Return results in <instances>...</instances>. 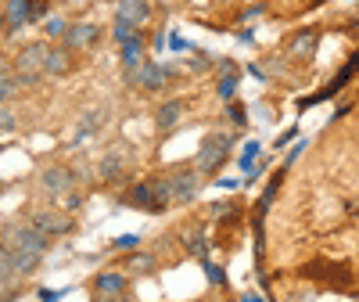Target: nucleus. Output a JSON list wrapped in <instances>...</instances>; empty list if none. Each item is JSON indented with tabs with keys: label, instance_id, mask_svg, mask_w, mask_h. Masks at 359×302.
<instances>
[{
	"label": "nucleus",
	"instance_id": "9",
	"mask_svg": "<svg viewBox=\"0 0 359 302\" xmlns=\"http://www.w3.org/2000/svg\"><path fill=\"white\" fill-rule=\"evenodd\" d=\"M72 65H76V54H72L69 47H62V44H50V47H47V58H43V76L62 79V76H69V72H72Z\"/></svg>",
	"mask_w": 359,
	"mask_h": 302
},
{
	"label": "nucleus",
	"instance_id": "13",
	"mask_svg": "<svg viewBox=\"0 0 359 302\" xmlns=\"http://www.w3.org/2000/svg\"><path fill=\"white\" fill-rule=\"evenodd\" d=\"M126 274H118V270H104V274L94 277V291L97 295H123L126 291Z\"/></svg>",
	"mask_w": 359,
	"mask_h": 302
},
{
	"label": "nucleus",
	"instance_id": "3",
	"mask_svg": "<svg viewBox=\"0 0 359 302\" xmlns=\"http://www.w3.org/2000/svg\"><path fill=\"white\" fill-rule=\"evenodd\" d=\"M169 79H172V69L162 65V62H140L137 69H126V83L147 90V94H155V90H165Z\"/></svg>",
	"mask_w": 359,
	"mask_h": 302
},
{
	"label": "nucleus",
	"instance_id": "18",
	"mask_svg": "<svg viewBox=\"0 0 359 302\" xmlns=\"http://www.w3.org/2000/svg\"><path fill=\"white\" fill-rule=\"evenodd\" d=\"M151 198H155V213H162L165 205H172V188H169V176H151Z\"/></svg>",
	"mask_w": 359,
	"mask_h": 302
},
{
	"label": "nucleus",
	"instance_id": "40",
	"mask_svg": "<svg viewBox=\"0 0 359 302\" xmlns=\"http://www.w3.org/2000/svg\"><path fill=\"white\" fill-rule=\"evenodd\" d=\"M0 37H4V11H0Z\"/></svg>",
	"mask_w": 359,
	"mask_h": 302
},
{
	"label": "nucleus",
	"instance_id": "28",
	"mask_svg": "<svg viewBox=\"0 0 359 302\" xmlns=\"http://www.w3.org/2000/svg\"><path fill=\"white\" fill-rule=\"evenodd\" d=\"M15 94H18V86H15V72H11V76H0V105H8Z\"/></svg>",
	"mask_w": 359,
	"mask_h": 302
},
{
	"label": "nucleus",
	"instance_id": "24",
	"mask_svg": "<svg viewBox=\"0 0 359 302\" xmlns=\"http://www.w3.org/2000/svg\"><path fill=\"white\" fill-rule=\"evenodd\" d=\"M65 29H69V22H65L62 15H47V18H43V33H47L50 40H62Z\"/></svg>",
	"mask_w": 359,
	"mask_h": 302
},
{
	"label": "nucleus",
	"instance_id": "8",
	"mask_svg": "<svg viewBox=\"0 0 359 302\" xmlns=\"http://www.w3.org/2000/svg\"><path fill=\"white\" fill-rule=\"evenodd\" d=\"M97 40H101V29H97L94 22H76V25H69V29H65L62 47H69V51L76 54V51H90Z\"/></svg>",
	"mask_w": 359,
	"mask_h": 302
},
{
	"label": "nucleus",
	"instance_id": "36",
	"mask_svg": "<svg viewBox=\"0 0 359 302\" xmlns=\"http://www.w3.org/2000/svg\"><path fill=\"white\" fill-rule=\"evenodd\" d=\"M62 291H50V288H40V302H57Z\"/></svg>",
	"mask_w": 359,
	"mask_h": 302
},
{
	"label": "nucleus",
	"instance_id": "19",
	"mask_svg": "<svg viewBox=\"0 0 359 302\" xmlns=\"http://www.w3.org/2000/svg\"><path fill=\"white\" fill-rule=\"evenodd\" d=\"M104 123V108H94V112H86L83 115V123H79V130H76V144L79 140H86L90 133H97V126Z\"/></svg>",
	"mask_w": 359,
	"mask_h": 302
},
{
	"label": "nucleus",
	"instance_id": "34",
	"mask_svg": "<svg viewBox=\"0 0 359 302\" xmlns=\"http://www.w3.org/2000/svg\"><path fill=\"white\" fill-rule=\"evenodd\" d=\"M262 11H266L262 4H252V8H245V11H241V22H252V18H259Z\"/></svg>",
	"mask_w": 359,
	"mask_h": 302
},
{
	"label": "nucleus",
	"instance_id": "7",
	"mask_svg": "<svg viewBox=\"0 0 359 302\" xmlns=\"http://www.w3.org/2000/svg\"><path fill=\"white\" fill-rule=\"evenodd\" d=\"M29 223H33L43 237H62V234H72V216L65 213H54V209H36L33 216H29Z\"/></svg>",
	"mask_w": 359,
	"mask_h": 302
},
{
	"label": "nucleus",
	"instance_id": "39",
	"mask_svg": "<svg viewBox=\"0 0 359 302\" xmlns=\"http://www.w3.org/2000/svg\"><path fill=\"white\" fill-rule=\"evenodd\" d=\"M0 76H11V65L8 62H0Z\"/></svg>",
	"mask_w": 359,
	"mask_h": 302
},
{
	"label": "nucleus",
	"instance_id": "38",
	"mask_svg": "<svg viewBox=\"0 0 359 302\" xmlns=\"http://www.w3.org/2000/svg\"><path fill=\"white\" fill-rule=\"evenodd\" d=\"M241 302H262V295H255V291H248V295H245Z\"/></svg>",
	"mask_w": 359,
	"mask_h": 302
},
{
	"label": "nucleus",
	"instance_id": "17",
	"mask_svg": "<svg viewBox=\"0 0 359 302\" xmlns=\"http://www.w3.org/2000/svg\"><path fill=\"white\" fill-rule=\"evenodd\" d=\"M40 263H43V256H36V252H11V266H15V274H18V277L36 274Z\"/></svg>",
	"mask_w": 359,
	"mask_h": 302
},
{
	"label": "nucleus",
	"instance_id": "2",
	"mask_svg": "<svg viewBox=\"0 0 359 302\" xmlns=\"http://www.w3.org/2000/svg\"><path fill=\"white\" fill-rule=\"evenodd\" d=\"M230 144H233L230 133H208V137L201 140V147H198L194 169H198L201 176H205V173H216V169L226 162V155H230Z\"/></svg>",
	"mask_w": 359,
	"mask_h": 302
},
{
	"label": "nucleus",
	"instance_id": "31",
	"mask_svg": "<svg viewBox=\"0 0 359 302\" xmlns=\"http://www.w3.org/2000/svg\"><path fill=\"white\" fill-rule=\"evenodd\" d=\"M255 159H259V144L252 140V144H245V155H241V169H248V173H252Z\"/></svg>",
	"mask_w": 359,
	"mask_h": 302
},
{
	"label": "nucleus",
	"instance_id": "37",
	"mask_svg": "<svg viewBox=\"0 0 359 302\" xmlns=\"http://www.w3.org/2000/svg\"><path fill=\"white\" fill-rule=\"evenodd\" d=\"M94 302H130V298H126V291H123V295H97Z\"/></svg>",
	"mask_w": 359,
	"mask_h": 302
},
{
	"label": "nucleus",
	"instance_id": "1",
	"mask_svg": "<svg viewBox=\"0 0 359 302\" xmlns=\"http://www.w3.org/2000/svg\"><path fill=\"white\" fill-rule=\"evenodd\" d=\"M0 241L11 249V252H36V256H47L50 249V237H43L33 223H8L0 230Z\"/></svg>",
	"mask_w": 359,
	"mask_h": 302
},
{
	"label": "nucleus",
	"instance_id": "12",
	"mask_svg": "<svg viewBox=\"0 0 359 302\" xmlns=\"http://www.w3.org/2000/svg\"><path fill=\"white\" fill-rule=\"evenodd\" d=\"M144 51H147V44H144V33L137 29V37H130L126 44H118V54H123V69H137V65L144 62Z\"/></svg>",
	"mask_w": 359,
	"mask_h": 302
},
{
	"label": "nucleus",
	"instance_id": "20",
	"mask_svg": "<svg viewBox=\"0 0 359 302\" xmlns=\"http://www.w3.org/2000/svg\"><path fill=\"white\" fill-rule=\"evenodd\" d=\"M18 281V274H15V266H11V249L0 241V288H11Z\"/></svg>",
	"mask_w": 359,
	"mask_h": 302
},
{
	"label": "nucleus",
	"instance_id": "29",
	"mask_svg": "<svg viewBox=\"0 0 359 302\" xmlns=\"http://www.w3.org/2000/svg\"><path fill=\"white\" fill-rule=\"evenodd\" d=\"M15 126H18V115L8 105H0V133H11Z\"/></svg>",
	"mask_w": 359,
	"mask_h": 302
},
{
	"label": "nucleus",
	"instance_id": "27",
	"mask_svg": "<svg viewBox=\"0 0 359 302\" xmlns=\"http://www.w3.org/2000/svg\"><path fill=\"white\" fill-rule=\"evenodd\" d=\"M216 94H219L223 101H233V94H237V76H219Z\"/></svg>",
	"mask_w": 359,
	"mask_h": 302
},
{
	"label": "nucleus",
	"instance_id": "16",
	"mask_svg": "<svg viewBox=\"0 0 359 302\" xmlns=\"http://www.w3.org/2000/svg\"><path fill=\"white\" fill-rule=\"evenodd\" d=\"M101 180H108V184H115V180H123V173H126V162H123V155L118 151H108V155L101 159Z\"/></svg>",
	"mask_w": 359,
	"mask_h": 302
},
{
	"label": "nucleus",
	"instance_id": "14",
	"mask_svg": "<svg viewBox=\"0 0 359 302\" xmlns=\"http://www.w3.org/2000/svg\"><path fill=\"white\" fill-rule=\"evenodd\" d=\"M184 112H187V105L184 101H165L158 112H155V123H158V130H172L180 119H184Z\"/></svg>",
	"mask_w": 359,
	"mask_h": 302
},
{
	"label": "nucleus",
	"instance_id": "26",
	"mask_svg": "<svg viewBox=\"0 0 359 302\" xmlns=\"http://www.w3.org/2000/svg\"><path fill=\"white\" fill-rule=\"evenodd\" d=\"M50 15V0H29V22H43Z\"/></svg>",
	"mask_w": 359,
	"mask_h": 302
},
{
	"label": "nucleus",
	"instance_id": "5",
	"mask_svg": "<svg viewBox=\"0 0 359 302\" xmlns=\"http://www.w3.org/2000/svg\"><path fill=\"white\" fill-rule=\"evenodd\" d=\"M47 47H50V44H43V40L25 44V47L15 54L11 72H15V76H33V79H43V58H47Z\"/></svg>",
	"mask_w": 359,
	"mask_h": 302
},
{
	"label": "nucleus",
	"instance_id": "6",
	"mask_svg": "<svg viewBox=\"0 0 359 302\" xmlns=\"http://www.w3.org/2000/svg\"><path fill=\"white\" fill-rule=\"evenodd\" d=\"M76 184H79V173L69 169V166H47V169L40 173V188H43L50 198H65L69 191H76Z\"/></svg>",
	"mask_w": 359,
	"mask_h": 302
},
{
	"label": "nucleus",
	"instance_id": "11",
	"mask_svg": "<svg viewBox=\"0 0 359 302\" xmlns=\"http://www.w3.org/2000/svg\"><path fill=\"white\" fill-rule=\"evenodd\" d=\"M115 18H126L130 25H137V29H140L147 18H151V4H147V0H118Z\"/></svg>",
	"mask_w": 359,
	"mask_h": 302
},
{
	"label": "nucleus",
	"instance_id": "33",
	"mask_svg": "<svg viewBox=\"0 0 359 302\" xmlns=\"http://www.w3.org/2000/svg\"><path fill=\"white\" fill-rule=\"evenodd\" d=\"M205 274H208V281H212V284H223V274H219V266H212L208 259H205Z\"/></svg>",
	"mask_w": 359,
	"mask_h": 302
},
{
	"label": "nucleus",
	"instance_id": "10",
	"mask_svg": "<svg viewBox=\"0 0 359 302\" xmlns=\"http://www.w3.org/2000/svg\"><path fill=\"white\" fill-rule=\"evenodd\" d=\"M4 37H15L22 25H29V0H4Z\"/></svg>",
	"mask_w": 359,
	"mask_h": 302
},
{
	"label": "nucleus",
	"instance_id": "30",
	"mask_svg": "<svg viewBox=\"0 0 359 302\" xmlns=\"http://www.w3.org/2000/svg\"><path fill=\"white\" fill-rule=\"evenodd\" d=\"M111 245H115L118 252H130V249H140V234H123V237H115Z\"/></svg>",
	"mask_w": 359,
	"mask_h": 302
},
{
	"label": "nucleus",
	"instance_id": "35",
	"mask_svg": "<svg viewBox=\"0 0 359 302\" xmlns=\"http://www.w3.org/2000/svg\"><path fill=\"white\" fill-rule=\"evenodd\" d=\"M79 205H83V195L69 191V195H65V209H69V213H72V209H79Z\"/></svg>",
	"mask_w": 359,
	"mask_h": 302
},
{
	"label": "nucleus",
	"instance_id": "23",
	"mask_svg": "<svg viewBox=\"0 0 359 302\" xmlns=\"http://www.w3.org/2000/svg\"><path fill=\"white\" fill-rule=\"evenodd\" d=\"M187 252H191V256H198L201 263L208 259V241H205V234H201V230H191V234H187Z\"/></svg>",
	"mask_w": 359,
	"mask_h": 302
},
{
	"label": "nucleus",
	"instance_id": "15",
	"mask_svg": "<svg viewBox=\"0 0 359 302\" xmlns=\"http://www.w3.org/2000/svg\"><path fill=\"white\" fill-rule=\"evenodd\" d=\"M126 205H133V209H144V213H155L151 184H147V180H140V184H133V188H130V195H126Z\"/></svg>",
	"mask_w": 359,
	"mask_h": 302
},
{
	"label": "nucleus",
	"instance_id": "21",
	"mask_svg": "<svg viewBox=\"0 0 359 302\" xmlns=\"http://www.w3.org/2000/svg\"><path fill=\"white\" fill-rule=\"evenodd\" d=\"M313 47H316V29H306V33L294 37L291 54H294V58H306V54H313Z\"/></svg>",
	"mask_w": 359,
	"mask_h": 302
},
{
	"label": "nucleus",
	"instance_id": "25",
	"mask_svg": "<svg viewBox=\"0 0 359 302\" xmlns=\"http://www.w3.org/2000/svg\"><path fill=\"white\" fill-rule=\"evenodd\" d=\"M130 37H137V25H130L126 18H115V25H111V40H115V44H126Z\"/></svg>",
	"mask_w": 359,
	"mask_h": 302
},
{
	"label": "nucleus",
	"instance_id": "22",
	"mask_svg": "<svg viewBox=\"0 0 359 302\" xmlns=\"http://www.w3.org/2000/svg\"><path fill=\"white\" fill-rule=\"evenodd\" d=\"M126 266L133 270V274H140V277H144V274H151V270H155V256H151V252H137V249H133V256H130V263H126Z\"/></svg>",
	"mask_w": 359,
	"mask_h": 302
},
{
	"label": "nucleus",
	"instance_id": "4",
	"mask_svg": "<svg viewBox=\"0 0 359 302\" xmlns=\"http://www.w3.org/2000/svg\"><path fill=\"white\" fill-rule=\"evenodd\" d=\"M169 188H172V202L176 205H191L201 191V173L194 166H180L169 173Z\"/></svg>",
	"mask_w": 359,
	"mask_h": 302
},
{
	"label": "nucleus",
	"instance_id": "32",
	"mask_svg": "<svg viewBox=\"0 0 359 302\" xmlns=\"http://www.w3.org/2000/svg\"><path fill=\"white\" fill-rule=\"evenodd\" d=\"M226 119H230L233 126H245V108H241V105H230V108H226Z\"/></svg>",
	"mask_w": 359,
	"mask_h": 302
}]
</instances>
